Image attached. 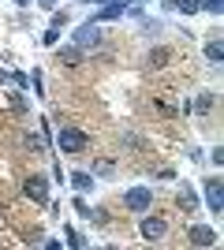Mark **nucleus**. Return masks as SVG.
Here are the masks:
<instances>
[{
	"label": "nucleus",
	"mask_w": 224,
	"mask_h": 250,
	"mask_svg": "<svg viewBox=\"0 0 224 250\" xmlns=\"http://www.w3.org/2000/svg\"><path fill=\"white\" fill-rule=\"evenodd\" d=\"M191 108H194V112H209V108H213V97H209V94H198V101H194Z\"/></svg>",
	"instance_id": "16"
},
{
	"label": "nucleus",
	"mask_w": 224,
	"mask_h": 250,
	"mask_svg": "<svg viewBox=\"0 0 224 250\" xmlns=\"http://www.w3.org/2000/svg\"><path fill=\"white\" fill-rule=\"evenodd\" d=\"M187 243H191V247H213V243H217V231L205 228V224H194V228L187 231Z\"/></svg>",
	"instance_id": "7"
},
{
	"label": "nucleus",
	"mask_w": 224,
	"mask_h": 250,
	"mask_svg": "<svg viewBox=\"0 0 224 250\" xmlns=\"http://www.w3.org/2000/svg\"><path fill=\"white\" fill-rule=\"evenodd\" d=\"M56 42H60V30H56V26L41 34V45H56Z\"/></svg>",
	"instance_id": "20"
},
{
	"label": "nucleus",
	"mask_w": 224,
	"mask_h": 250,
	"mask_svg": "<svg viewBox=\"0 0 224 250\" xmlns=\"http://www.w3.org/2000/svg\"><path fill=\"white\" fill-rule=\"evenodd\" d=\"M139 235H142L146 243H161L164 235H168V220H164V217H142Z\"/></svg>",
	"instance_id": "4"
},
{
	"label": "nucleus",
	"mask_w": 224,
	"mask_h": 250,
	"mask_svg": "<svg viewBox=\"0 0 224 250\" xmlns=\"http://www.w3.org/2000/svg\"><path fill=\"white\" fill-rule=\"evenodd\" d=\"M202 190H205V206H209V213H221V209H224V179L221 176H205Z\"/></svg>",
	"instance_id": "3"
},
{
	"label": "nucleus",
	"mask_w": 224,
	"mask_h": 250,
	"mask_svg": "<svg viewBox=\"0 0 224 250\" xmlns=\"http://www.w3.org/2000/svg\"><path fill=\"white\" fill-rule=\"evenodd\" d=\"M71 187L79 190V194L94 190V172H71Z\"/></svg>",
	"instance_id": "12"
},
{
	"label": "nucleus",
	"mask_w": 224,
	"mask_h": 250,
	"mask_svg": "<svg viewBox=\"0 0 224 250\" xmlns=\"http://www.w3.org/2000/svg\"><path fill=\"white\" fill-rule=\"evenodd\" d=\"M94 176L112 179V176H116V161H108V157H97V161H94Z\"/></svg>",
	"instance_id": "13"
},
{
	"label": "nucleus",
	"mask_w": 224,
	"mask_h": 250,
	"mask_svg": "<svg viewBox=\"0 0 224 250\" xmlns=\"http://www.w3.org/2000/svg\"><path fill=\"white\" fill-rule=\"evenodd\" d=\"M123 8H127V0H108V4H101V11L94 15V22H108V19H120V15H123Z\"/></svg>",
	"instance_id": "8"
},
{
	"label": "nucleus",
	"mask_w": 224,
	"mask_h": 250,
	"mask_svg": "<svg viewBox=\"0 0 224 250\" xmlns=\"http://www.w3.org/2000/svg\"><path fill=\"white\" fill-rule=\"evenodd\" d=\"M15 4H19V8H26V4H30V0H15Z\"/></svg>",
	"instance_id": "26"
},
{
	"label": "nucleus",
	"mask_w": 224,
	"mask_h": 250,
	"mask_svg": "<svg viewBox=\"0 0 224 250\" xmlns=\"http://www.w3.org/2000/svg\"><path fill=\"white\" fill-rule=\"evenodd\" d=\"M30 79H34V90H38V94H45V75H41V71H34Z\"/></svg>",
	"instance_id": "21"
},
{
	"label": "nucleus",
	"mask_w": 224,
	"mask_h": 250,
	"mask_svg": "<svg viewBox=\"0 0 224 250\" xmlns=\"http://www.w3.org/2000/svg\"><path fill=\"white\" fill-rule=\"evenodd\" d=\"M172 8H176V11H183V15H198V11H202V8H198V0H176Z\"/></svg>",
	"instance_id": "15"
},
{
	"label": "nucleus",
	"mask_w": 224,
	"mask_h": 250,
	"mask_svg": "<svg viewBox=\"0 0 224 250\" xmlns=\"http://www.w3.org/2000/svg\"><path fill=\"white\" fill-rule=\"evenodd\" d=\"M205 60H209V63H221V60H224V45H221V34H213V38L205 42Z\"/></svg>",
	"instance_id": "11"
},
{
	"label": "nucleus",
	"mask_w": 224,
	"mask_h": 250,
	"mask_svg": "<svg viewBox=\"0 0 224 250\" xmlns=\"http://www.w3.org/2000/svg\"><path fill=\"white\" fill-rule=\"evenodd\" d=\"M176 198H180V209H183V213H194V209H198V194H194L191 183H180V194H176Z\"/></svg>",
	"instance_id": "9"
},
{
	"label": "nucleus",
	"mask_w": 224,
	"mask_h": 250,
	"mask_svg": "<svg viewBox=\"0 0 224 250\" xmlns=\"http://www.w3.org/2000/svg\"><path fill=\"white\" fill-rule=\"evenodd\" d=\"M209 161H213V165H217V168H221V161H224V149H221V146H217V149H213V153H209Z\"/></svg>",
	"instance_id": "22"
},
{
	"label": "nucleus",
	"mask_w": 224,
	"mask_h": 250,
	"mask_svg": "<svg viewBox=\"0 0 224 250\" xmlns=\"http://www.w3.org/2000/svg\"><path fill=\"white\" fill-rule=\"evenodd\" d=\"M0 83H11V75H8V71H0Z\"/></svg>",
	"instance_id": "24"
},
{
	"label": "nucleus",
	"mask_w": 224,
	"mask_h": 250,
	"mask_svg": "<svg viewBox=\"0 0 224 250\" xmlns=\"http://www.w3.org/2000/svg\"><path fill=\"white\" fill-rule=\"evenodd\" d=\"M198 8H205L209 15H221V11H224V0H198Z\"/></svg>",
	"instance_id": "18"
},
{
	"label": "nucleus",
	"mask_w": 224,
	"mask_h": 250,
	"mask_svg": "<svg viewBox=\"0 0 224 250\" xmlns=\"http://www.w3.org/2000/svg\"><path fill=\"white\" fill-rule=\"evenodd\" d=\"M82 4H108V0H82Z\"/></svg>",
	"instance_id": "25"
},
{
	"label": "nucleus",
	"mask_w": 224,
	"mask_h": 250,
	"mask_svg": "<svg viewBox=\"0 0 224 250\" xmlns=\"http://www.w3.org/2000/svg\"><path fill=\"white\" fill-rule=\"evenodd\" d=\"M105 42V34H101V22H82V26H79V30H75V45H79V49H94V45H101Z\"/></svg>",
	"instance_id": "5"
},
{
	"label": "nucleus",
	"mask_w": 224,
	"mask_h": 250,
	"mask_svg": "<svg viewBox=\"0 0 224 250\" xmlns=\"http://www.w3.org/2000/svg\"><path fill=\"white\" fill-rule=\"evenodd\" d=\"M56 146H60V153H82V149L90 146V138H86L82 127H60Z\"/></svg>",
	"instance_id": "1"
},
{
	"label": "nucleus",
	"mask_w": 224,
	"mask_h": 250,
	"mask_svg": "<svg viewBox=\"0 0 224 250\" xmlns=\"http://www.w3.org/2000/svg\"><path fill=\"white\" fill-rule=\"evenodd\" d=\"M123 206H127L131 213H146V209L153 206V190H149V187H131V190H123Z\"/></svg>",
	"instance_id": "6"
},
{
	"label": "nucleus",
	"mask_w": 224,
	"mask_h": 250,
	"mask_svg": "<svg viewBox=\"0 0 224 250\" xmlns=\"http://www.w3.org/2000/svg\"><path fill=\"white\" fill-rule=\"evenodd\" d=\"M60 60H64L67 67H75V63H82V49H79V45H67V49H60Z\"/></svg>",
	"instance_id": "14"
},
{
	"label": "nucleus",
	"mask_w": 224,
	"mask_h": 250,
	"mask_svg": "<svg viewBox=\"0 0 224 250\" xmlns=\"http://www.w3.org/2000/svg\"><path fill=\"white\" fill-rule=\"evenodd\" d=\"M75 213H79V217H82V220H94V209H90V206H86V202H82V194L75 198Z\"/></svg>",
	"instance_id": "17"
},
{
	"label": "nucleus",
	"mask_w": 224,
	"mask_h": 250,
	"mask_svg": "<svg viewBox=\"0 0 224 250\" xmlns=\"http://www.w3.org/2000/svg\"><path fill=\"white\" fill-rule=\"evenodd\" d=\"M22 194L38 206H49V176H22Z\"/></svg>",
	"instance_id": "2"
},
{
	"label": "nucleus",
	"mask_w": 224,
	"mask_h": 250,
	"mask_svg": "<svg viewBox=\"0 0 224 250\" xmlns=\"http://www.w3.org/2000/svg\"><path fill=\"white\" fill-rule=\"evenodd\" d=\"M168 63H172V49H164V45H157V49L149 52L146 67H149V71H157V67H168Z\"/></svg>",
	"instance_id": "10"
},
{
	"label": "nucleus",
	"mask_w": 224,
	"mask_h": 250,
	"mask_svg": "<svg viewBox=\"0 0 224 250\" xmlns=\"http://www.w3.org/2000/svg\"><path fill=\"white\" fill-rule=\"evenodd\" d=\"M64 235H67V247H86V235H79L75 228H67Z\"/></svg>",
	"instance_id": "19"
},
{
	"label": "nucleus",
	"mask_w": 224,
	"mask_h": 250,
	"mask_svg": "<svg viewBox=\"0 0 224 250\" xmlns=\"http://www.w3.org/2000/svg\"><path fill=\"white\" fill-rule=\"evenodd\" d=\"M38 4H41V8H49V11H53L56 4H60V0H38Z\"/></svg>",
	"instance_id": "23"
}]
</instances>
